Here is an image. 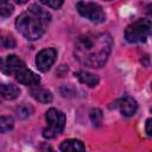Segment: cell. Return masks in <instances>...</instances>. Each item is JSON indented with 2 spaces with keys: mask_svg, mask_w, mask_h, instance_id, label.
<instances>
[{
  "mask_svg": "<svg viewBox=\"0 0 152 152\" xmlns=\"http://www.w3.org/2000/svg\"><path fill=\"white\" fill-rule=\"evenodd\" d=\"M113 45L109 33H86L75 44V57L88 68H101L108 59Z\"/></svg>",
  "mask_w": 152,
  "mask_h": 152,
  "instance_id": "obj_1",
  "label": "cell"
},
{
  "mask_svg": "<svg viewBox=\"0 0 152 152\" xmlns=\"http://www.w3.org/2000/svg\"><path fill=\"white\" fill-rule=\"evenodd\" d=\"M50 20L51 15L45 10L37 5H32L26 12L17 18L15 27L25 38L36 40L44 34Z\"/></svg>",
  "mask_w": 152,
  "mask_h": 152,
  "instance_id": "obj_2",
  "label": "cell"
},
{
  "mask_svg": "<svg viewBox=\"0 0 152 152\" xmlns=\"http://www.w3.org/2000/svg\"><path fill=\"white\" fill-rule=\"evenodd\" d=\"M151 32V21L148 19H138L125 30V38L129 43H140L146 40Z\"/></svg>",
  "mask_w": 152,
  "mask_h": 152,
  "instance_id": "obj_3",
  "label": "cell"
},
{
  "mask_svg": "<svg viewBox=\"0 0 152 152\" xmlns=\"http://www.w3.org/2000/svg\"><path fill=\"white\" fill-rule=\"evenodd\" d=\"M45 118L48 127L43 131V137L46 139H52L61 134L65 125V115L55 108H50L46 112Z\"/></svg>",
  "mask_w": 152,
  "mask_h": 152,
  "instance_id": "obj_4",
  "label": "cell"
},
{
  "mask_svg": "<svg viewBox=\"0 0 152 152\" xmlns=\"http://www.w3.org/2000/svg\"><path fill=\"white\" fill-rule=\"evenodd\" d=\"M76 8L78 13L87 18L88 20L93 23H102L106 20V13L102 10V7L95 2H86V1H78L76 4Z\"/></svg>",
  "mask_w": 152,
  "mask_h": 152,
  "instance_id": "obj_5",
  "label": "cell"
},
{
  "mask_svg": "<svg viewBox=\"0 0 152 152\" xmlns=\"http://www.w3.org/2000/svg\"><path fill=\"white\" fill-rule=\"evenodd\" d=\"M56 57H57V52L53 48L43 49L42 51L38 52V55L36 57V65L40 71L45 72L55 63Z\"/></svg>",
  "mask_w": 152,
  "mask_h": 152,
  "instance_id": "obj_6",
  "label": "cell"
},
{
  "mask_svg": "<svg viewBox=\"0 0 152 152\" xmlns=\"http://www.w3.org/2000/svg\"><path fill=\"white\" fill-rule=\"evenodd\" d=\"M14 75H15L17 81H19L20 83L26 84V86H37L40 82V77L37 74H34L33 71L28 70L26 68V65L20 68L18 71H15Z\"/></svg>",
  "mask_w": 152,
  "mask_h": 152,
  "instance_id": "obj_7",
  "label": "cell"
},
{
  "mask_svg": "<svg viewBox=\"0 0 152 152\" xmlns=\"http://www.w3.org/2000/svg\"><path fill=\"white\" fill-rule=\"evenodd\" d=\"M115 107L119 108V110L121 112L122 115L125 116H132L135 114L137 109H138V103L134 99L127 96L124 99H120L115 102Z\"/></svg>",
  "mask_w": 152,
  "mask_h": 152,
  "instance_id": "obj_8",
  "label": "cell"
},
{
  "mask_svg": "<svg viewBox=\"0 0 152 152\" xmlns=\"http://www.w3.org/2000/svg\"><path fill=\"white\" fill-rule=\"evenodd\" d=\"M23 66H25V63L19 57H17L15 55H10V56H7L6 61L2 63L1 70H4L7 74H14Z\"/></svg>",
  "mask_w": 152,
  "mask_h": 152,
  "instance_id": "obj_9",
  "label": "cell"
},
{
  "mask_svg": "<svg viewBox=\"0 0 152 152\" xmlns=\"http://www.w3.org/2000/svg\"><path fill=\"white\" fill-rule=\"evenodd\" d=\"M30 94H31V96H32L36 101L42 102V103H50V102L52 101V95H51V93H50L49 90L44 89V88H39V87L32 88V89H30Z\"/></svg>",
  "mask_w": 152,
  "mask_h": 152,
  "instance_id": "obj_10",
  "label": "cell"
},
{
  "mask_svg": "<svg viewBox=\"0 0 152 152\" xmlns=\"http://www.w3.org/2000/svg\"><path fill=\"white\" fill-rule=\"evenodd\" d=\"M20 94V90L17 86L11 83H2L0 84V95L6 100H14Z\"/></svg>",
  "mask_w": 152,
  "mask_h": 152,
  "instance_id": "obj_11",
  "label": "cell"
},
{
  "mask_svg": "<svg viewBox=\"0 0 152 152\" xmlns=\"http://www.w3.org/2000/svg\"><path fill=\"white\" fill-rule=\"evenodd\" d=\"M75 76L77 77V80H78L81 83L87 84L88 87H95V86H97V83H99V77H97L96 75L91 74V72H88V71H83V70L77 71V72L75 74Z\"/></svg>",
  "mask_w": 152,
  "mask_h": 152,
  "instance_id": "obj_12",
  "label": "cell"
},
{
  "mask_svg": "<svg viewBox=\"0 0 152 152\" xmlns=\"http://www.w3.org/2000/svg\"><path fill=\"white\" fill-rule=\"evenodd\" d=\"M59 150L61 151H84L86 147L82 144V141L76 139H69V140H64L61 144Z\"/></svg>",
  "mask_w": 152,
  "mask_h": 152,
  "instance_id": "obj_13",
  "label": "cell"
},
{
  "mask_svg": "<svg viewBox=\"0 0 152 152\" xmlns=\"http://www.w3.org/2000/svg\"><path fill=\"white\" fill-rule=\"evenodd\" d=\"M90 120L93 122L94 126L96 127H100L101 124H102V119H103V114H102V110L99 109V108H93L90 110Z\"/></svg>",
  "mask_w": 152,
  "mask_h": 152,
  "instance_id": "obj_14",
  "label": "cell"
},
{
  "mask_svg": "<svg viewBox=\"0 0 152 152\" xmlns=\"http://www.w3.org/2000/svg\"><path fill=\"white\" fill-rule=\"evenodd\" d=\"M13 5L10 0H0V15L8 17L13 13Z\"/></svg>",
  "mask_w": 152,
  "mask_h": 152,
  "instance_id": "obj_15",
  "label": "cell"
},
{
  "mask_svg": "<svg viewBox=\"0 0 152 152\" xmlns=\"http://www.w3.org/2000/svg\"><path fill=\"white\" fill-rule=\"evenodd\" d=\"M14 126V121L11 116H0V133L11 131Z\"/></svg>",
  "mask_w": 152,
  "mask_h": 152,
  "instance_id": "obj_16",
  "label": "cell"
},
{
  "mask_svg": "<svg viewBox=\"0 0 152 152\" xmlns=\"http://www.w3.org/2000/svg\"><path fill=\"white\" fill-rule=\"evenodd\" d=\"M0 45L7 49H12L15 46V40L12 36H4L0 33Z\"/></svg>",
  "mask_w": 152,
  "mask_h": 152,
  "instance_id": "obj_17",
  "label": "cell"
},
{
  "mask_svg": "<svg viewBox=\"0 0 152 152\" xmlns=\"http://www.w3.org/2000/svg\"><path fill=\"white\" fill-rule=\"evenodd\" d=\"M32 112H33V109H32L31 107L26 106V104H23V106H20V107L17 109V114H18V116L21 118V119H25V118L30 116Z\"/></svg>",
  "mask_w": 152,
  "mask_h": 152,
  "instance_id": "obj_18",
  "label": "cell"
},
{
  "mask_svg": "<svg viewBox=\"0 0 152 152\" xmlns=\"http://www.w3.org/2000/svg\"><path fill=\"white\" fill-rule=\"evenodd\" d=\"M63 1H64V0H40L42 4L49 6V7L53 8V10L59 8V7L63 5Z\"/></svg>",
  "mask_w": 152,
  "mask_h": 152,
  "instance_id": "obj_19",
  "label": "cell"
},
{
  "mask_svg": "<svg viewBox=\"0 0 152 152\" xmlns=\"http://www.w3.org/2000/svg\"><path fill=\"white\" fill-rule=\"evenodd\" d=\"M152 122V120L151 119H148L147 121H146V134L148 135V137H151L152 135V131H151V124Z\"/></svg>",
  "mask_w": 152,
  "mask_h": 152,
  "instance_id": "obj_20",
  "label": "cell"
},
{
  "mask_svg": "<svg viewBox=\"0 0 152 152\" xmlns=\"http://www.w3.org/2000/svg\"><path fill=\"white\" fill-rule=\"evenodd\" d=\"M17 4H19V5H23V4H25V2H27V0H14Z\"/></svg>",
  "mask_w": 152,
  "mask_h": 152,
  "instance_id": "obj_21",
  "label": "cell"
},
{
  "mask_svg": "<svg viewBox=\"0 0 152 152\" xmlns=\"http://www.w3.org/2000/svg\"><path fill=\"white\" fill-rule=\"evenodd\" d=\"M2 63H4V61H2V59H1V58H0V69H1V68H2Z\"/></svg>",
  "mask_w": 152,
  "mask_h": 152,
  "instance_id": "obj_22",
  "label": "cell"
}]
</instances>
